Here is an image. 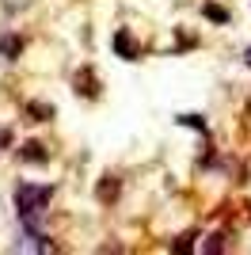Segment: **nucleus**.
I'll return each mask as SVG.
<instances>
[{
	"mask_svg": "<svg viewBox=\"0 0 251 255\" xmlns=\"http://www.w3.org/2000/svg\"><path fill=\"white\" fill-rule=\"evenodd\" d=\"M23 248H38V252H50V240H42V236H27V240H23Z\"/></svg>",
	"mask_w": 251,
	"mask_h": 255,
	"instance_id": "obj_2",
	"label": "nucleus"
},
{
	"mask_svg": "<svg viewBox=\"0 0 251 255\" xmlns=\"http://www.w3.org/2000/svg\"><path fill=\"white\" fill-rule=\"evenodd\" d=\"M46 194H50L46 187H23L19 191V210L27 213L31 206H46Z\"/></svg>",
	"mask_w": 251,
	"mask_h": 255,
	"instance_id": "obj_1",
	"label": "nucleus"
},
{
	"mask_svg": "<svg viewBox=\"0 0 251 255\" xmlns=\"http://www.w3.org/2000/svg\"><path fill=\"white\" fill-rule=\"evenodd\" d=\"M248 65H251V50H248Z\"/></svg>",
	"mask_w": 251,
	"mask_h": 255,
	"instance_id": "obj_3",
	"label": "nucleus"
}]
</instances>
